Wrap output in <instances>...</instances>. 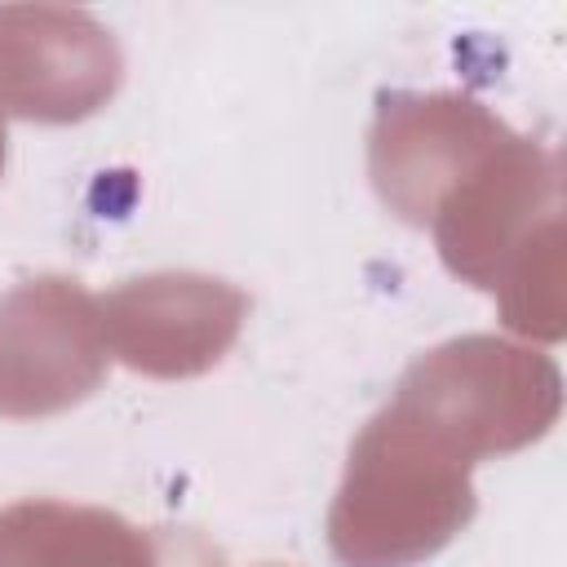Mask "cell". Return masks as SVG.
I'll use <instances>...</instances> for the list:
<instances>
[{
	"label": "cell",
	"mask_w": 567,
	"mask_h": 567,
	"mask_svg": "<svg viewBox=\"0 0 567 567\" xmlns=\"http://www.w3.org/2000/svg\"><path fill=\"white\" fill-rule=\"evenodd\" d=\"M470 470V456L390 399L350 443L346 478L328 509L337 563L416 567L434 558L478 509Z\"/></svg>",
	"instance_id": "6da1fadb"
},
{
	"label": "cell",
	"mask_w": 567,
	"mask_h": 567,
	"mask_svg": "<svg viewBox=\"0 0 567 567\" xmlns=\"http://www.w3.org/2000/svg\"><path fill=\"white\" fill-rule=\"evenodd\" d=\"M394 403L474 465L536 443L563 408L558 363L505 337H452L421 354L394 385Z\"/></svg>",
	"instance_id": "7a4b0ae2"
},
{
	"label": "cell",
	"mask_w": 567,
	"mask_h": 567,
	"mask_svg": "<svg viewBox=\"0 0 567 567\" xmlns=\"http://www.w3.org/2000/svg\"><path fill=\"white\" fill-rule=\"evenodd\" d=\"M97 297L66 275L22 279L0 297V416L35 421L75 408L106 377Z\"/></svg>",
	"instance_id": "3957f363"
},
{
	"label": "cell",
	"mask_w": 567,
	"mask_h": 567,
	"mask_svg": "<svg viewBox=\"0 0 567 567\" xmlns=\"http://www.w3.org/2000/svg\"><path fill=\"white\" fill-rule=\"evenodd\" d=\"M509 137L514 133L465 93H385L368 137V173L394 217L430 226L447 195Z\"/></svg>",
	"instance_id": "277c9868"
},
{
	"label": "cell",
	"mask_w": 567,
	"mask_h": 567,
	"mask_svg": "<svg viewBox=\"0 0 567 567\" xmlns=\"http://www.w3.org/2000/svg\"><path fill=\"white\" fill-rule=\"evenodd\" d=\"M97 310L106 350L124 368L182 381L226 359L248 319V297L217 275L159 270L120 284L97 301Z\"/></svg>",
	"instance_id": "5b68a950"
},
{
	"label": "cell",
	"mask_w": 567,
	"mask_h": 567,
	"mask_svg": "<svg viewBox=\"0 0 567 567\" xmlns=\"http://www.w3.org/2000/svg\"><path fill=\"white\" fill-rule=\"evenodd\" d=\"M120 80V44L93 13L62 4L0 9V111L75 124L106 106Z\"/></svg>",
	"instance_id": "8992f818"
},
{
	"label": "cell",
	"mask_w": 567,
	"mask_h": 567,
	"mask_svg": "<svg viewBox=\"0 0 567 567\" xmlns=\"http://www.w3.org/2000/svg\"><path fill=\"white\" fill-rule=\"evenodd\" d=\"M558 213V155L509 137L478 173H470L434 213V239L443 266L470 288H496L505 261L527 235Z\"/></svg>",
	"instance_id": "52a82bcc"
},
{
	"label": "cell",
	"mask_w": 567,
	"mask_h": 567,
	"mask_svg": "<svg viewBox=\"0 0 567 567\" xmlns=\"http://www.w3.org/2000/svg\"><path fill=\"white\" fill-rule=\"evenodd\" d=\"M0 567H173L164 545L102 505L53 496L0 509Z\"/></svg>",
	"instance_id": "ba28073f"
},
{
	"label": "cell",
	"mask_w": 567,
	"mask_h": 567,
	"mask_svg": "<svg viewBox=\"0 0 567 567\" xmlns=\"http://www.w3.org/2000/svg\"><path fill=\"white\" fill-rule=\"evenodd\" d=\"M501 319L518 337H563V213L545 217L496 279Z\"/></svg>",
	"instance_id": "9c48e42d"
},
{
	"label": "cell",
	"mask_w": 567,
	"mask_h": 567,
	"mask_svg": "<svg viewBox=\"0 0 567 567\" xmlns=\"http://www.w3.org/2000/svg\"><path fill=\"white\" fill-rule=\"evenodd\" d=\"M0 168H4V115H0Z\"/></svg>",
	"instance_id": "30bf717a"
},
{
	"label": "cell",
	"mask_w": 567,
	"mask_h": 567,
	"mask_svg": "<svg viewBox=\"0 0 567 567\" xmlns=\"http://www.w3.org/2000/svg\"><path fill=\"white\" fill-rule=\"evenodd\" d=\"M266 567H279V563H266Z\"/></svg>",
	"instance_id": "8fae6325"
}]
</instances>
